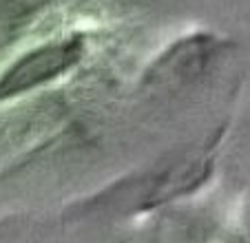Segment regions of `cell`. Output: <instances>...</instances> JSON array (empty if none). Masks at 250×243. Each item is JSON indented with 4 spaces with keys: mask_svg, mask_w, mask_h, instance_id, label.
I'll return each instance as SVG.
<instances>
[{
    "mask_svg": "<svg viewBox=\"0 0 250 243\" xmlns=\"http://www.w3.org/2000/svg\"><path fill=\"white\" fill-rule=\"evenodd\" d=\"M78 49L71 47H60V49H47V51L33 56L29 62H24L22 66H18L14 75V89H27V86L36 84V82H42L49 80L51 75L64 71L71 62L76 60Z\"/></svg>",
    "mask_w": 250,
    "mask_h": 243,
    "instance_id": "obj_1",
    "label": "cell"
}]
</instances>
